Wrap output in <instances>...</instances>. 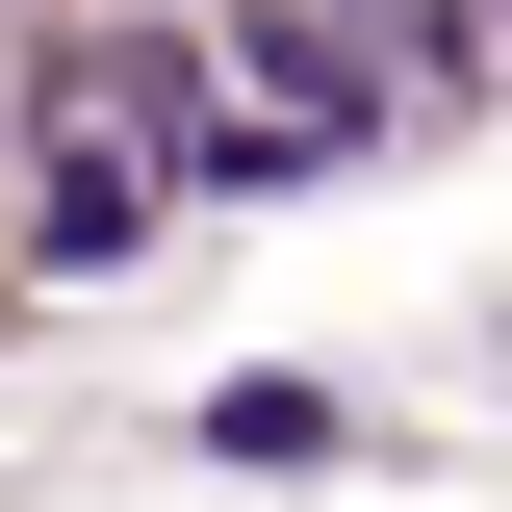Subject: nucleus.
<instances>
[{
	"label": "nucleus",
	"instance_id": "1",
	"mask_svg": "<svg viewBox=\"0 0 512 512\" xmlns=\"http://www.w3.org/2000/svg\"><path fill=\"white\" fill-rule=\"evenodd\" d=\"M231 103L308 128V154H359V128H384V52L333 26V0H231Z\"/></svg>",
	"mask_w": 512,
	"mask_h": 512
},
{
	"label": "nucleus",
	"instance_id": "2",
	"mask_svg": "<svg viewBox=\"0 0 512 512\" xmlns=\"http://www.w3.org/2000/svg\"><path fill=\"white\" fill-rule=\"evenodd\" d=\"M52 103H77V128H154V180H180V128H205V103H231V77H205V52H180V26H103V52H77V77H52Z\"/></svg>",
	"mask_w": 512,
	"mask_h": 512
}]
</instances>
